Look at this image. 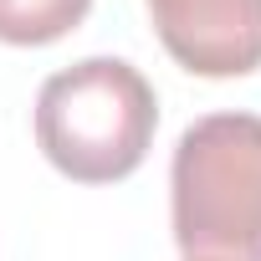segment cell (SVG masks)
Segmentation results:
<instances>
[{"instance_id":"6da1fadb","label":"cell","mask_w":261,"mask_h":261,"mask_svg":"<svg viewBox=\"0 0 261 261\" xmlns=\"http://www.w3.org/2000/svg\"><path fill=\"white\" fill-rule=\"evenodd\" d=\"M169 215L185 261H261V118H195L169 164Z\"/></svg>"},{"instance_id":"7a4b0ae2","label":"cell","mask_w":261,"mask_h":261,"mask_svg":"<svg viewBox=\"0 0 261 261\" xmlns=\"http://www.w3.org/2000/svg\"><path fill=\"white\" fill-rule=\"evenodd\" d=\"M159 128L149 77L123 57H87L36 92V144L77 185L128 179Z\"/></svg>"},{"instance_id":"3957f363","label":"cell","mask_w":261,"mask_h":261,"mask_svg":"<svg viewBox=\"0 0 261 261\" xmlns=\"http://www.w3.org/2000/svg\"><path fill=\"white\" fill-rule=\"evenodd\" d=\"M164 51L195 77L261 67V0H144Z\"/></svg>"},{"instance_id":"277c9868","label":"cell","mask_w":261,"mask_h":261,"mask_svg":"<svg viewBox=\"0 0 261 261\" xmlns=\"http://www.w3.org/2000/svg\"><path fill=\"white\" fill-rule=\"evenodd\" d=\"M92 0H0V41L11 46H46L82 26Z\"/></svg>"}]
</instances>
